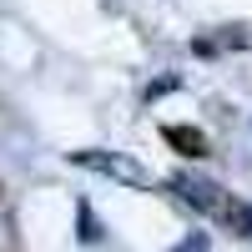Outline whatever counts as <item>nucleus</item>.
Returning <instances> with one entry per match:
<instances>
[{
	"label": "nucleus",
	"mask_w": 252,
	"mask_h": 252,
	"mask_svg": "<svg viewBox=\"0 0 252 252\" xmlns=\"http://www.w3.org/2000/svg\"><path fill=\"white\" fill-rule=\"evenodd\" d=\"M187 197H192L207 217H217L232 237H252V207L242 202V197H232V192H217V187H182Z\"/></svg>",
	"instance_id": "obj_1"
},
{
	"label": "nucleus",
	"mask_w": 252,
	"mask_h": 252,
	"mask_svg": "<svg viewBox=\"0 0 252 252\" xmlns=\"http://www.w3.org/2000/svg\"><path fill=\"white\" fill-rule=\"evenodd\" d=\"M166 146H177L182 157H207V136L197 131V126H166Z\"/></svg>",
	"instance_id": "obj_2"
}]
</instances>
